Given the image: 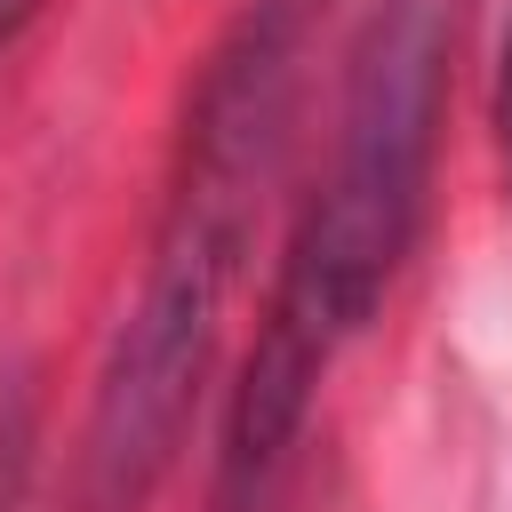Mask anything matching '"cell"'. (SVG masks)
Listing matches in <instances>:
<instances>
[{
    "instance_id": "cell-1",
    "label": "cell",
    "mask_w": 512,
    "mask_h": 512,
    "mask_svg": "<svg viewBox=\"0 0 512 512\" xmlns=\"http://www.w3.org/2000/svg\"><path fill=\"white\" fill-rule=\"evenodd\" d=\"M304 24H312V0H248L200 64V88L176 136V176L152 224L144 288L96 368L80 480H72L80 512H144L184 456V432L216 360L224 296L240 280V256L256 240V216L288 152Z\"/></svg>"
},
{
    "instance_id": "cell-2",
    "label": "cell",
    "mask_w": 512,
    "mask_h": 512,
    "mask_svg": "<svg viewBox=\"0 0 512 512\" xmlns=\"http://www.w3.org/2000/svg\"><path fill=\"white\" fill-rule=\"evenodd\" d=\"M440 0H376L368 32L352 40L336 144L320 192L304 200L264 328L224 408L216 488L208 512H272L280 464L312 416L328 360L384 312V288L416 240L424 184H432V120H440Z\"/></svg>"
},
{
    "instance_id": "cell-4",
    "label": "cell",
    "mask_w": 512,
    "mask_h": 512,
    "mask_svg": "<svg viewBox=\"0 0 512 512\" xmlns=\"http://www.w3.org/2000/svg\"><path fill=\"white\" fill-rule=\"evenodd\" d=\"M496 144H504V168H512V24H504V56H496Z\"/></svg>"
},
{
    "instance_id": "cell-5",
    "label": "cell",
    "mask_w": 512,
    "mask_h": 512,
    "mask_svg": "<svg viewBox=\"0 0 512 512\" xmlns=\"http://www.w3.org/2000/svg\"><path fill=\"white\" fill-rule=\"evenodd\" d=\"M40 8H48V0H0V48H8V40H16V32L40 16Z\"/></svg>"
},
{
    "instance_id": "cell-3",
    "label": "cell",
    "mask_w": 512,
    "mask_h": 512,
    "mask_svg": "<svg viewBox=\"0 0 512 512\" xmlns=\"http://www.w3.org/2000/svg\"><path fill=\"white\" fill-rule=\"evenodd\" d=\"M32 472H40V392L32 376L0 384V512H32Z\"/></svg>"
}]
</instances>
